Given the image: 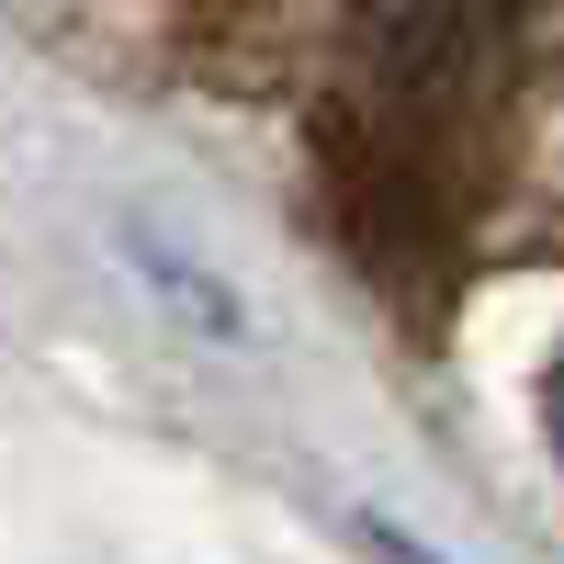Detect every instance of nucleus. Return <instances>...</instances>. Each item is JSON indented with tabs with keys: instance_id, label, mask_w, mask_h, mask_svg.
Returning a JSON list of instances; mask_svg holds the SVG:
<instances>
[{
	"instance_id": "obj_2",
	"label": "nucleus",
	"mask_w": 564,
	"mask_h": 564,
	"mask_svg": "<svg viewBox=\"0 0 564 564\" xmlns=\"http://www.w3.org/2000/svg\"><path fill=\"white\" fill-rule=\"evenodd\" d=\"M553 441H564V372H553Z\"/></svg>"
},
{
	"instance_id": "obj_1",
	"label": "nucleus",
	"mask_w": 564,
	"mask_h": 564,
	"mask_svg": "<svg viewBox=\"0 0 564 564\" xmlns=\"http://www.w3.org/2000/svg\"><path fill=\"white\" fill-rule=\"evenodd\" d=\"M508 0H361V23L395 45V57H452L475 45V23H497Z\"/></svg>"
}]
</instances>
